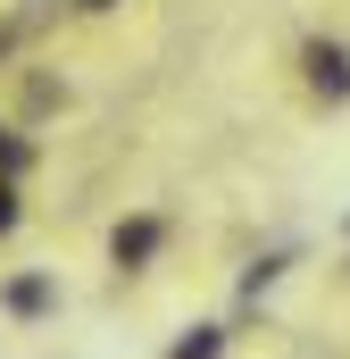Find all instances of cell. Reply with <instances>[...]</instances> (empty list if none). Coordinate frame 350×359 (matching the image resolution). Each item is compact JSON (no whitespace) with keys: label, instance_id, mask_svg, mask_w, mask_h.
<instances>
[{"label":"cell","instance_id":"4","mask_svg":"<svg viewBox=\"0 0 350 359\" xmlns=\"http://www.w3.org/2000/svg\"><path fill=\"white\" fill-rule=\"evenodd\" d=\"M217 351H225V326H183L167 343V359H217Z\"/></svg>","mask_w":350,"mask_h":359},{"label":"cell","instance_id":"7","mask_svg":"<svg viewBox=\"0 0 350 359\" xmlns=\"http://www.w3.org/2000/svg\"><path fill=\"white\" fill-rule=\"evenodd\" d=\"M76 8H117V0H76Z\"/></svg>","mask_w":350,"mask_h":359},{"label":"cell","instance_id":"3","mask_svg":"<svg viewBox=\"0 0 350 359\" xmlns=\"http://www.w3.org/2000/svg\"><path fill=\"white\" fill-rule=\"evenodd\" d=\"M159 243H167V226H159V217H125V226L108 234V259L134 276V268H150V259H159Z\"/></svg>","mask_w":350,"mask_h":359},{"label":"cell","instance_id":"6","mask_svg":"<svg viewBox=\"0 0 350 359\" xmlns=\"http://www.w3.org/2000/svg\"><path fill=\"white\" fill-rule=\"evenodd\" d=\"M17 168H25V142H17V134L0 126V176H17Z\"/></svg>","mask_w":350,"mask_h":359},{"label":"cell","instance_id":"1","mask_svg":"<svg viewBox=\"0 0 350 359\" xmlns=\"http://www.w3.org/2000/svg\"><path fill=\"white\" fill-rule=\"evenodd\" d=\"M0 309L25 318V326H34V318H59V276L50 268H17L8 284H0Z\"/></svg>","mask_w":350,"mask_h":359},{"label":"cell","instance_id":"2","mask_svg":"<svg viewBox=\"0 0 350 359\" xmlns=\"http://www.w3.org/2000/svg\"><path fill=\"white\" fill-rule=\"evenodd\" d=\"M300 67H309V92H317L326 109H342V100H350V50H342V42H309Z\"/></svg>","mask_w":350,"mask_h":359},{"label":"cell","instance_id":"5","mask_svg":"<svg viewBox=\"0 0 350 359\" xmlns=\"http://www.w3.org/2000/svg\"><path fill=\"white\" fill-rule=\"evenodd\" d=\"M17 217H25L17 209V176H0V234H17Z\"/></svg>","mask_w":350,"mask_h":359}]
</instances>
